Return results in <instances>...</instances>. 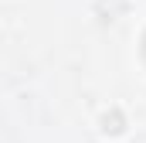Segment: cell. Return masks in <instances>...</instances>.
<instances>
[{
  "instance_id": "6da1fadb",
  "label": "cell",
  "mask_w": 146,
  "mask_h": 143,
  "mask_svg": "<svg viewBox=\"0 0 146 143\" xmlns=\"http://www.w3.org/2000/svg\"><path fill=\"white\" fill-rule=\"evenodd\" d=\"M139 61H143V68H146V27H143V34H139Z\"/></svg>"
}]
</instances>
